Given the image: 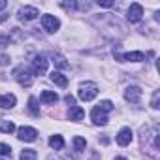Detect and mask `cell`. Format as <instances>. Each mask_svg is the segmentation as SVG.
<instances>
[{
    "instance_id": "obj_1",
    "label": "cell",
    "mask_w": 160,
    "mask_h": 160,
    "mask_svg": "<svg viewBox=\"0 0 160 160\" xmlns=\"http://www.w3.org/2000/svg\"><path fill=\"white\" fill-rule=\"evenodd\" d=\"M96 94H98V85H94V83H83L81 87H79V92H77V96L81 98L83 102L94 100Z\"/></svg>"
},
{
    "instance_id": "obj_2",
    "label": "cell",
    "mask_w": 160,
    "mask_h": 160,
    "mask_svg": "<svg viewBox=\"0 0 160 160\" xmlns=\"http://www.w3.org/2000/svg\"><path fill=\"white\" fill-rule=\"evenodd\" d=\"M13 75H15V79L19 81V85H23V87H30L32 85V72L27 70L25 66H19L13 72Z\"/></svg>"
},
{
    "instance_id": "obj_3",
    "label": "cell",
    "mask_w": 160,
    "mask_h": 160,
    "mask_svg": "<svg viewBox=\"0 0 160 160\" xmlns=\"http://www.w3.org/2000/svg\"><path fill=\"white\" fill-rule=\"evenodd\" d=\"M47 72V58L43 55H36L32 60V73L34 75H43Z\"/></svg>"
},
{
    "instance_id": "obj_4",
    "label": "cell",
    "mask_w": 160,
    "mask_h": 160,
    "mask_svg": "<svg viewBox=\"0 0 160 160\" xmlns=\"http://www.w3.org/2000/svg\"><path fill=\"white\" fill-rule=\"evenodd\" d=\"M42 27H43V30H47V32H57V30L60 28V21H58L55 15H43V17H42Z\"/></svg>"
},
{
    "instance_id": "obj_5",
    "label": "cell",
    "mask_w": 160,
    "mask_h": 160,
    "mask_svg": "<svg viewBox=\"0 0 160 160\" xmlns=\"http://www.w3.org/2000/svg\"><path fill=\"white\" fill-rule=\"evenodd\" d=\"M17 138H19L21 141H34V139L38 138V132H36V128H32V126H21V128L17 130Z\"/></svg>"
},
{
    "instance_id": "obj_6",
    "label": "cell",
    "mask_w": 160,
    "mask_h": 160,
    "mask_svg": "<svg viewBox=\"0 0 160 160\" xmlns=\"http://www.w3.org/2000/svg\"><path fill=\"white\" fill-rule=\"evenodd\" d=\"M126 17H128V21H130V23H138V21L143 17V8H141V4H138V2L130 4Z\"/></svg>"
},
{
    "instance_id": "obj_7",
    "label": "cell",
    "mask_w": 160,
    "mask_h": 160,
    "mask_svg": "<svg viewBox=\"0 0 160 160\" xmlns=\"http://www.w3.org/2000/svg\"><path fill=\"white\" fill-rule=\"evenodd\" d=\"M38 15H40V12H38L36 8H32V6H25V8H21V10L17 12V17H19L21 21H34Z\"/></svg>"
},
{
    "instance_id": "obj_8",
    "label": "cell",
    "mask_w": 160,
    "mask_h": 160,
    "mask_svg": "<svg viewBox=\"0 0 160 160\" xmlns=\"http://www.w3.org/2000/svg\"><path fill=\"white\" fill-rule=\"evenodd\" d=\"M121 62H141L145 60V55L141 51H130V53H122V55H115Z\"/></svg>"
},
{
    "instance_id": "obj_9",
    "label": "cell",
    "mask_w": 160,
    "mask_h": 160,
    "mask_svg": "<svg viewBox=\"0 0 160 160\" xmlns=\"http://www.w3.org/2000/svg\"><path fill=\"white\" fill-rule=\"evenodd\" d=\"M141 89L139 87H136V85H132V87H128L126 91H124V98L130 102V104H138L139 100H141Z\"/></svg>"
},
{
    "instance_id": "obj_10",
    "label": "cell",
    "mask_w": 160,
    "mask_h": 160,
    "mask_svg": "<svg viewBox=\"0 0 160 160\" xmlns=\"http://www.w3.org/2000/svg\"><path fill=\"white\" fill-rule=\"evenodd\" d=\"M91 119H92V122H94V124H98V126L108 124V115H106L102 109H98V108H94V109L91 111Z\"/></svg>"
},
{
    "instance_id": "obj_11",
    "label": "cell",
    "mask_w": 160,
    "mask_h": 160,
    "mask_svg": "<svg viewBox=\"0 0 160 160\" xmlns=\"http://www.w3.org/2000/svg\"><path fill=\"white\" fill-rule=\"evenodd\" d=\"M130 141H132V130H130L128 126L121 128V130H119V134H117V143L124 147V145H128Z\"/></svg>"
},
{
    "instance_id": "obj_12",
    "label": "cell",
    "mask_w": 160,
    "mask_h": 160,
    "mask_svg": "<svg viewBox=\"0 0 160 160\" xmlns=\"http://www.w3.org/2000/svg\"><path fill=\"white\" fill-rule=\"evenodd\" d=\"M17 104V98L13 94H2L0 96V108L2 109H12Z\"/></svg>"
},
{
    "instance_id": "obj_13",
    "label": "cell",
    "mask_w": 160,
    "mask_h": 160,
    "mask_svg": "<svg viewBox=\"0 0 160 160\" xmlns=\"http://www.w3.org/2000/svg\"><path fill=\"white\" fill-rule=\"evenodd\" d=\"M51 81H53L55 85H58L60 89H64V87L68 85V79H66V75H62L60 72H53V73H51Z\"/></svg>"
},
{
    "instance_id": "obj_14",
    "label": "cell",
    "mask_w": 160,
    "mask_h": 160,
    "mask_svg": "<svg viewBox=\"0 0 160 160\" xmlns=\"http://www.w3.org/2000/svg\"><path fill=\"white\" fill-rule=\"evenodd\" d=\"M40 100H42L43 104H55V102L58 100V94L53 92V91H43V92L40 94Z\"/></svg>"
},
{
    "instance_id": "obj_15",
    "label": "cell",
    "mask_w": 160,
    "mask_h": 160,
    "mask_svg": "<svg viewBox=\"0 0 160 160\" xmlns=\"http://www.w3.org/2000/svg\"><path fill=\"white\" fill-rule=\"evenodd\" d=\"M83 117H85V111L79 108V106L70 108V121H81Z\"/></svg>"
},
{
    "instance_id": "obj_16",
    "label": "cell",
    "mask_w": 160,
    "mask_h": 160,
    "mask_svg": "<svg viewBox=\"0 0 160 160\" xmlns=\"http://www.w3.org/2000/svg\"><path fill=\"white\" fill-rule=\"evenodd\" d=\"M49 145H51L55 151H60V149L64 147V139H62V136H58V134L51 136V138H49Z\"/></svg>"
},
{
    "instance_id": "obj_17",
    "label": "cell",
    "mask_w": 160,
    "mask_h": 160,
    "mask_svg": "<svg viewBox=\"0 0 160 160\" xmlns=\"http://www.w3.org/2000/svg\"><path fill=\"white\" fill-rule=\"evenodd\" d=\"M73 147H75V151H77V152H83V151H85V147H87V141H85V138H81V136H75V138H73Z\"/></svg>"
},
{
    "instance_id": "obj_18",
    "label": "cell",
    "mask_w": 160,
    "mask_h": 160,
    "mask_svg": "<svg viewBox=\"0 0 160 160\" xmlns=\"http://www.w3.org/2000/svg\"><path fill=\"white\" fill-rule=\"evenodd\" d=\"M51 57H53V62H55V66H58V68H62V70H64V68H68V62H66V58H64L60 53H53Z\"/></svg>"
},
{
    "instance_id": "obj_19",
    "label": "cell",
    "mask_w": 160,
    "mask_h": 160,
    "mask_svg": "<svg viewBox=\"0 0 160 160\" xmlns=\"http://www.w3.org/2000/svg\"><path fill=\"white\" fill-rule=\"evenodd\" d=\"M0 132L12 134V132H15V124L12 121H0Z\"/></svg>"
},
{
    "instance_id": "obj_20",
    "label": "cell",
    "mask_w": 160,
    "mask_h": 160,
    "mask_svg": "<svg viewBox=\"0 0 160 160\" xmlns=\"http://www.w3.org/2000/svg\"><path fill=\"white\" fill-rule=\"evenodd\" d=\"M28 109H30V113H32V115H36V117L40 115V108H38V102H36V98H34V96H30V98H28Z\"/></svg>"
},
{
    "instance_id": "obj_21",
    "label": "cell",
    "mask_w": 160,
    "mask_h": 160,
    "mask_svg": "<svg viewBox=\"0 0 160 160\" xmlns=\"http://www.w3.org/2000/svg\"><path fill=\"white\" fill-rule=\"evenodd\" d=\"M36 158H38V154L34 149H25L21 152V160H36Z\"/></svg>"
},
{
    "instance_id": "obj_22",
    "label": "cell",
    "mask_w": 160,
    "mask_h": 160,
    "mask_svg": "<svg viewBox=\"0 0 160 160\" xmlns=\"http://www.w3.org/2000/svg\"><path fill=\"white\" fill-rule=\"evenodd\" d=\"M98 109H102L104 113H108V111H111V109H113V104H111L109 100H104V102H100V104H98Z\"/></svg>"
},
{
    "instance_id": "obj_23",
    "label": "cell",
    "mask_w": 160,
    "mask_h": 160,
    "mask_svg": "<svg viewBox=\"0 0 160 160\" xmlns=\"http://www.w3.org/2000/svg\"><path fill=\"white\" fill-rule=\"evenodd\" d=\"M0 156H12V147L6 143H0Z\"/></svg>"
},
{
    "instance_id": "obj_24",
    "label": "cell",
    "mask_w": 160,
    "mask_h": 160,
    "mask_svg": "<svg viewBox=\"0 0 160 160\" xmlns=\"http://www.w3.org/2000/svg\"><path fill=\"white\" fill-rule=\"evenodd\" d=\"M158 102H160V92H158V91H154V92H152V100H151V106H152L154 109H158V108H160V106H158Z\"/></svg>"
},
{
    "instance_id": "obj_25",
    "label": "cell",
    "mask_w": 160,
    "mask_h": 160,
    "mask_svg": "<svg viewBox=\"0 0 160 160\" xmlns=\"http://www.w3.org/2000/svg\"><path fill=\"white\" fill-rule=\"evenodd\" d=\"M115 2L113 0H98V6H104V8H111Z\"/></svg>"
},
{
    "instance_id": "obj_26",
    "label": "cell",
    "mask_w": 160,
    "mask_h": 160,
    "mask_svg": "<svg viewBox=\"0 0 160 160\" xmlns=\"http://www.w3.org/2000/svg\"><path fill=\"white\" fill-rule=\"evenodd\" d=\"M0 45H2V47L10 45V38H8V36H0Z\"/></svg>"
},
{
    "instance_id": "obj_27",
    "label": "cell",
    "mask_w": 160,
    "mask_h": 160,
    "mask_svg": "<svg viewBox=\"0 0 160 160\" xmlns=\"http://www.w3.org/2000/svg\"><path fill=\"white\" fill-rule=\"evenodd\" d=\"M64 100H66V104H70V106H72V108H73V106H75V98H73V96H72V94H68V96H66V98H64Z\"/></svg>"
},
{
    "instance_id": "obj_28",
    "label": "cell",
    "mask_w": 160,
    "mask_h": 160,
    "mask_svg": "<svg viewBox=\"0 0 160 160\" xmlns=\"http://www.w3.org/2000/svg\"><path fill=\"white\" fill-rule=\"evenodd\" d=\"M8 60H10V58H8L6 55H2V57H0V64H8Z\"/></svg>"
},
{
    "instance_id": "obj_29",
    "label": "cell",
    "mask_w": 160,
    "mask_h": 160,
    "mask_svg": "<svg viewBox=\"0 0 160 160\" xmlns=\"http://www.w3.org/2000/svg\"><path fill=\"white\" fill-rule=\"evenodd\" d=\"M6 4H8L6 0H0V10H4V8H6Z\"/></svg>"
},
{
    "instance_id": "obj_30",
    "label": "cell",
    "mask_w": 160,
    "mask_h": 160,
    "mask_svg": "<svg viewBox=\"0 0 160 160\" xmlns=\"http://www.w3.org/2000/svg\"><path fill=\"white\" fill-rule=\"evenodd\" d=\"M113 160H126L124 156H117V158H113Z\"/></svg>"
}]
</instances>
